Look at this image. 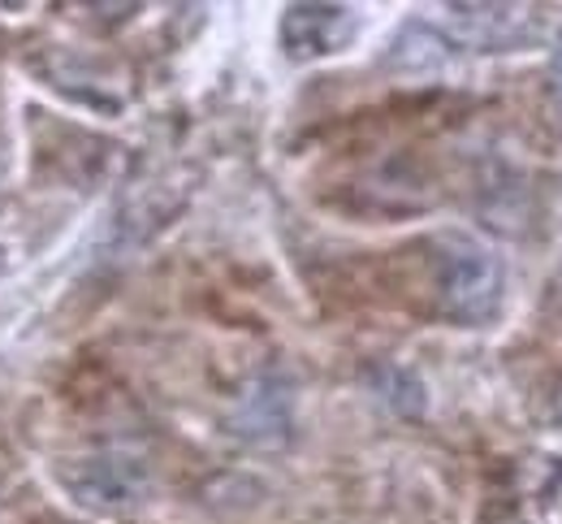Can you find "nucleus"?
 Here are the masks:
<instances>
[{
    "instance_id": "obj_1",
    "label": "nucleus",
    "mask_w": 562,
    "mask_h": 524,
    "mask_svg": "<svg viewBox=\"0 0 562 524\" xmlns=\"http://www.w3.org/2000/svg\"><path fill=\"white\" fill-rule=\"evenodd\" d=\"M502 260L476 238H450L437 256V300L454 325H490L502 312Z\"/></svg>"
},
{
    "instance_id": "obj_2",
    "label": "nucleus",
    "mask_w": 562,
    "mask_h": 524,
    "mask_svg": "<svg viewBox=\"0 0 562 524\" xmlns=\"http://www.w3.org/2000/svg\"><path fill=\"white\" fill-rule=\"evenodd\" d=\"M66 486L78 503L87 508H100V512H126V508H139L143 494H147V468L139 459H126V455H95V459H82L78 468L66 472Z\"/></svg>"
},
{
    "instance_id": "obj_3",
    "label": "nucleus",
    "mask_w": 562,
    "mask_h": 524,
    "mask_svg": "<svg viewBox=\"0 0 562 524\" xmlns=\"http://www.w3.org/2000/svg\"><path fill=\"white\" fill-rule=\"evenodd\" d=\"M355 35H359V13L347 4H290L281 18V44L299 62L342 53Z\"/></svg>"
},
{
    "instance_id": "obj_4",
    "label": "nucleus",
    "mask_w": 562,
    "mask_h": 524,
    "mask_svg": "<svg viewBox=\"0 0 562 524\" xmlns=\"http://www.w3.org/2000/svg\"><path fill=\"white\" fill-rule=\"evenodd\" d=\"M450 22H454L459 40H468L472 48H485V53L515 48L537 35V13L524 4H450Z\"/></svg>"
},
{
    "instance_id": "obj_5",
    "label": "nucleus",
    "mask_w": 562,
    "mask_h": 524,
    "mask_svg": "<svg viewBox=\"0 0 562 524\" xmlns=\"http://www.w3.org/2000/svg\"><path fill=\"white\" fill-rule=\"evenodd\" d=\"M234 434L238 438H247V443H281L285 438V430H290V394L273 386V381H260L247 399H243V408L234 412Z\"/></svg>"
},
{
    "instance_id": "obj_6",
    "label": "nucleus",
    "mask_w": 562,
    "mask_h": 524,
    "mask_svg": "<svg viewBox=\"0 0 562 524\" xmlns=\"http://www.w3.org/2000/svg\"><path fill=\"white\" fill-rule=\"evenodd\" d=\"M446 53H450V44H446L432 26L412 22V26H403V35L394 40L390 66H398V70H432V66L446 62Z\"/></svg>"
},
{
    "instance_id": "obj_7",
    "label": "nucleus",
    "mask_w": 562,
    "mask_h": 524,
    "mask_svg": "<svg viewBox=\"0 0 562 524\" xmlns=\"http://www.w3.org/2000/svg\"><path fill=\"white\" fill-rule=\"evenodd\" d=\"M554 96L562 104V35H559V48H554Z\"/></svg>"
},
{
    "instance_id": "obj_8",
    "label": "nucleus",
    "mask_w": 562,
    "mask_h": 524,
    "mask_svg": "<svg viewBox=\"0 0 562 524\" xmlns=\"http://www.w3.org/2000/svg\"><path fill=\"white\" fill-rule=\"evenodd\" d=\"M554 421L562 425V377H559V386H554Z\"/></svg>"
},
{
    "instance_id": "obj_9",
    "label": "nucleus",
    "mask_w": 562,
    "mask_h": 524,
    "mask_svg": "<svg viewBox=\"0 0 562 524\" xmlns=\"http://www.w3.org/2000/svg\"><path fill=\"white\" fill-rule=\"evenodd\" d=\"M510 524H528V521H510Z\"/></svg>"
}]
</instances>
